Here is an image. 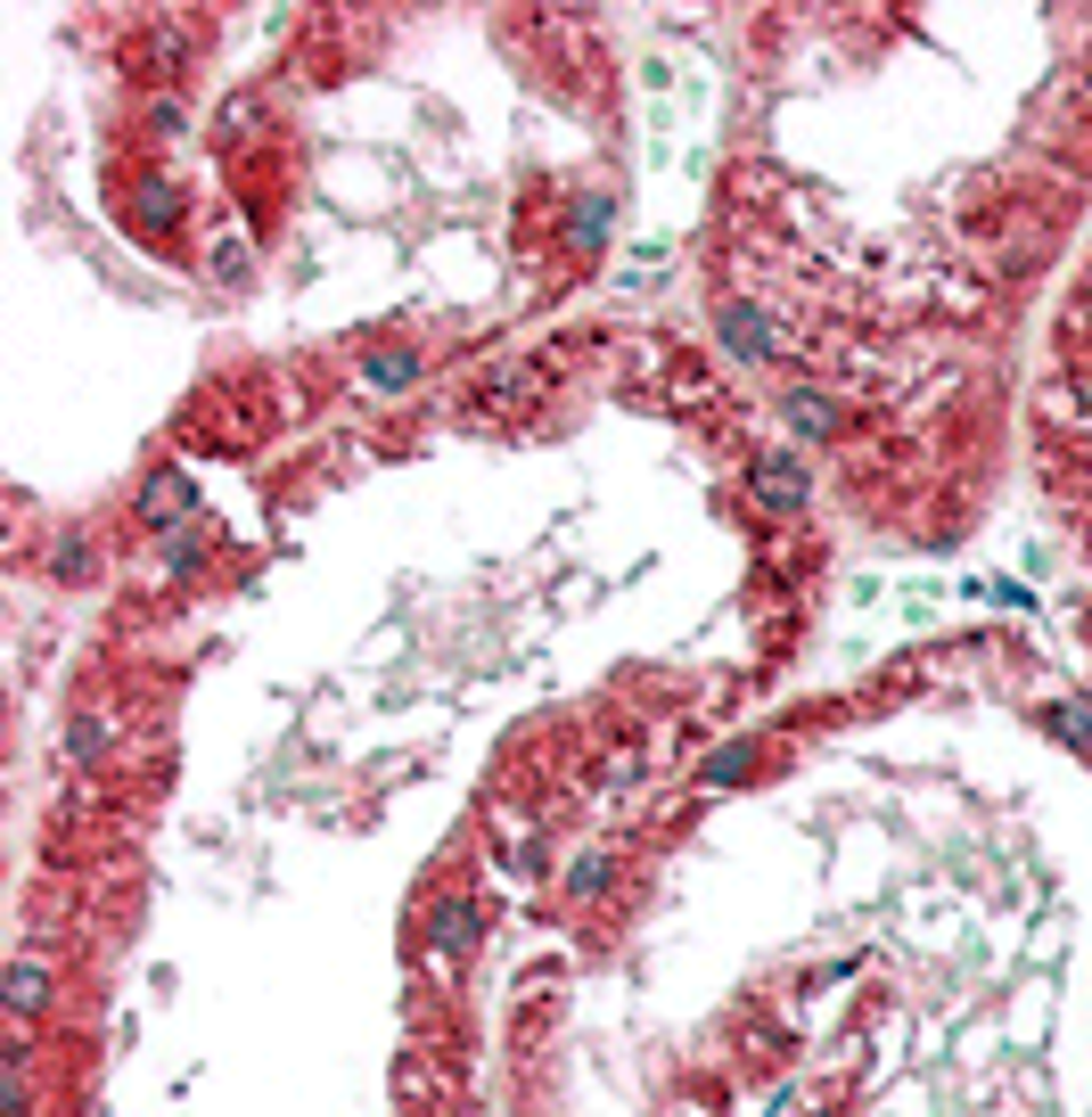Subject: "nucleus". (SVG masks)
Wrapping results in <instances>:
<instances>
[{
	"mask_svg": "<svg viewBox=\"0 0 1092 1117\" xmlns=\"http://www.w3.org/2000/svg\"><path fill=\"white\" fill-rule=\"evenodd\" d=\"M575 239H583V247H600V239H608V198H583V215H575Z\"/></svg>",
	"mask_w": 1092,
	"mask_h": 1117,
	"instance_id": "7",
	"label": "nucleus"
},
{
	"mask_svg": "<svg viewBox=\"0 0 1092 1117\" xmlns=\"http://www.w3.org/2000/svg\"><path fill=\"white\" fill-rule=\"evenodd\" d=\"M641 99H649V164L658 173H699V140H707V74L682 58H649L641 67Z\"/></svg>",
	"mask_w": 1092,
	"mask_h": 1117,
	"instance_id": "1",
	"label": "nucleus"
},
{
	"mask_svg": "<svg viewBox=\"0 0 1092 1117\" xmlns=\"http://www.w3.org/2000/svg\"><path fill=\"white\" fill-rule=\"evenodd\" d=\"M370 378H378V387H403V378H411V353H378Z\"/></svg>",
	"mask_w": 1092,
	"mask_h": 1117,
	"instance_id": "10",
	"label": "nucleus"
},
{
	"mask_svg": "<svg viewBox=\"0 0 1092 1117\" xmlns=\"http://www.w3.org/2000/svg\"><path fill=\"white\" fill-rule=\"evenodd\" d=\"M723 329H731V346H740V353H772V321H764V312L723 305Z\"/></svg>",
	"mask_w": 1092,
	"mask_h": 1117,
	"instance_id": "4",
	"label": "nucleus"
},
{
	"mask_svg": "<svg viewBox=\"0 0 1092 1117\" xmlns=\"http://www.w3.org/2000/svg\"><path fill=\"white\" fill-rule=\"evenodd\" d=\"M41 1003H50V969H41V961H17V969H9V1010H17V1019H33Z\"/></svg>",
	"mask_w": 1092,
	"mask_h": 1117,
	"instance_id": "3",
	"label": "nucleus"
},
{
	"mask_svg": "<svg viewBox=\"0 0 1092 1117\" xmlns=\"http://www.w3.org/2000/svg\"><path fill=\"white\" fill-rule=\"evenodd\" d=\"M748 765H755V748H731V756H715V765H707V781H715V789H723V781H740V772H748Z\"/></svg>",
	"mask_w": 1092,
	"mask_h": 1117,
	"instance_id": "9",
	"label": "nucleus"
},
{
	"mask_svg": "<svg viewBox=\"0 0 1092 1117\" xmlns=\"http://www.w3.org/2000/svg\"><path fill=\"white\" fill-rule=\"evenodd\" d=\"M567 888H575V896H592V888H608V862H600V855H583L575 871H567Z\"/></svg>",
	"mask_w": 1092,
	"mask_h": 1117,
	"instance_id": "8",
	"label": "nucleus"
},
{
	"mask_svg": "<svg viewBox=\"0 0 1092 1117\" xmlns=\"http://www.w3.org/2000/svg\"><path fill=\"white\" fill-rule=\"evenodd\" d=\"M755 493H764L772 510H797V501H805V469H797V460H764V469H755Z\"/></svg>",
	"mask_w": 1092,
	"mask_h": 1117,
	"instance_id": "2",
	"label": "nucleus"
},
{
	"mask_svg": "<svg viewBox=\"0 0 1092 1117\" xmlns=\"http://www.w3.org/2000/svg\"><path fill=\"white\" fill-rule=\"evenodd\" d=\"M477 937V912L469 904H435V945H469Z\"/></svg>",
	"mask_w": 1092,
	"mask_h": 1117,
	"instance_id": "6",
	"label": "nucleus"
},
{
	"mask_svg": "<svg viewBox=\"0 0 1092 1117\" xmlns=\"http://www.w3.org/2000/svg\"><path fill=\"white\" fill-rule=\"evenodd\" d=\"M189 501H198V493H189V477H157L149 493H140V518H149V526H164L173 510H189Z\"/></svg>",
	"mask_w": 1092,
	"mask_h": 1117,
	"instance_id": "5",
	"label": "nucleus"
}]
</instances>
